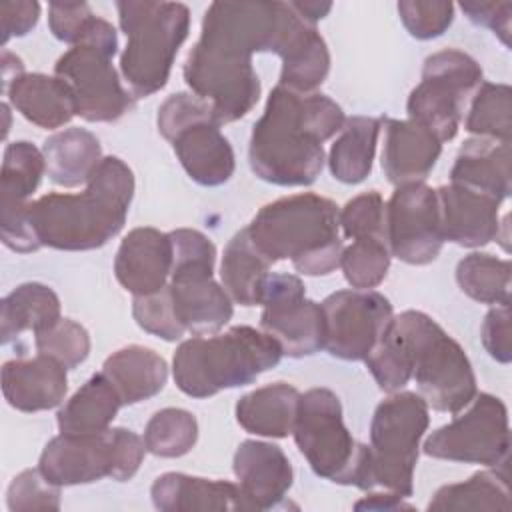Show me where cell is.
<instances>
[{
  "instance_id": "33",
  "label": "cell",
  "mask_w": 512,
  "mask_h": 512,
  "mask_svg": "<svg viewBox=\"0 0 512 512\" xmlns=\"http://www.w3.org/2000/svg\"><path fill=\"white\" fill-rule=\"evenodd\" d=\"M272 262L254 246L246 228L236 232L222 256L220 278L222 286L232 298V302L240 306H256L260 304L264 282L270 274Z\"/></svg>"
},
{
  "instance_id": "17",
  "label": "cell",
  "mask_w": 512,
  "mask_h": 512,
  "mask_svg": "<svg viewBox=\"0 0 512 512\" xmlns=\"http://www.w3.org/2000/svg\"><path fill=\"white\" fill-rule=\"evenodd\" d=\"M444 242L436 188L424 182L396 186L386 204L390 256L414 266L430 264L438 258Z\"/></svg>"
},
{
  "instance_id": "51",
  "label": "cell",
  "mask_w": 512,
  "mask_h": 512,
  "mask_svg": "<svg viewBox=\"0 0 512 512\" xmlns=\"http://www.w3.org/2000/svg\"><path fill=\"white\" fill-rule=\"evenodd\" d=\"M356 510H386V512H394V510H412V506L408 502H404V496L400 494H368L366 498L358 500L354 504Z\"/></svg>"
},
{
  "instance_id": "5",
  "label": "cell",
  "mask_w": 512,
  "mask_h": 512,
  "mask_svg": "<svg viewBox=\"0 0 512 512\" xmlns=\"http://www.w3.org/2000/svg\"><path fill=\"white\" fill-rule=\"evenodd\" d=\"M280 344L252 326H232L222 334L184 340L172 358L176 386L192 398L240 388L274 368L282 358Z\"/></svg>"
},
{
  "instance_id": "34",
  "label": "cell",
  "mask_w": 512,
  "mask_h": 512,
  "mask_svg": "<svg viewBox=\"0 0 512 512\" xmlns=\"http://www.w3.org/2000/svg\"><path fill=\"white\" fill-rule=\"evenodd\" d=\"M122 400L102 372L90 376L58 410V430L64 434H94L110 428Z\"/></svg>"
},
{
  "instance_id": "48",
  "label": "cell",
  "mask_w": 512,
  "mask_h": 512,
  "mask_svg": "<svg viewBox=\"0 0 512 512\" xmlns=\"http://www.w3.org/2000/svg\"><path fill=\"white\" fill-rule=\"evenodd\" d=\"M510 334V302L494 304L482 322V344L496 362L508 364L512 360Z\"/></svg>"
},
{
  "instance_id": "3",
  "label": "cell",
  "mask_w": 512,
  "mask_h": 512,
  "mask_svg": "<svg viewBox=\"0 0 512 512\" xmlns=\"http://www.w3.org/2000/svg\"><path fill=\"white\" fill-rule=\"evenodd\" d=\"M134 196V174L116 156L102 158L78 194H46L30 202L28 216L40 246L94 250L124 226Z\"/></svg>"
},
{
  "instance_id": "8",
  "label": "cell",
  "mask_w": 512,
  "mask_h": 512,
  "mask_svg": "<svg viewBox=\"0 0 512 512\" xmlns=\"http://www.w3.org/2000/svg\"><path fill=\"white\" fill-rule=\"evenodd\" d=\"M292 434L316 476L360 490L376 486L370 448L348 432L340 398L332 390L310 388L300 394Z\"/></svg>"
},
{
  "instance_id": "31",
  "label": "cell",
  "mask_w": 512,
  "mask_h": 512,
  "mask_svg": "<svg viewBox=\"0 0 512 512\" xmlns=\"http://www.w3.org/2000/svg\"><path fill=\"white\" fill-rule=\"evenodd\" d=\"M46 174L64 188L86 184L102 162L98 138L84 128H66L44 140Z\"/></svg>"
},
{
  "instance_id": "22",
  "label": "cell",
  "mask_w": 512,
  "mask_h": 512,
  "mask_svg": "<svg viewBox=\"0 0 512 512\" xmlns=\"http://www.w3.org/2000/svg\"><path fill=\"white\" fill-rule=\"evenodd\" d=\"M232 468L252 510L276 508L294 480L292 464L282 448L260 440L240 442Z\"/></svg>"
},
{
  "instance_id": "47",
  "label": "cell",
  "mask_w": 512,
  "mask_h": 512,
  "mask_svg": "<svg viewBox=\"0 0 512 512\" xmlns=\"http://www.w3.org/2000/svg\"><path fill=\"white\" fill-rule=\"evenodd\" d=\"M92 18L94 14L90 6L84 2H50L48 4L50 32L58 40L72 46H76L82 40Z\"/></svg>"
},
{
  "instance_id": "12",
  "label": "cell",
  "mask_w": 512,
  "mask_h": 512,
  "mask_svg": "<svg viewBox=\"0 0 512 512\" xmlns=\"http://www.w3.org/2000/svg\"><path fill=\"white\" fill-rule=\"evenodd\" d=\"M482 82L480 64L462 50L446 48L424 60L422 80L410 92L408 118L430 130L440 142L458 132L462 110Z\"/></svg>"
},
{
  "instance_id": "15",
  "label": "cell",
  "mask_w": 512,
  "mask_h": 512,
  "mask_svg": "<svg viewBox=\"0 0 512 512\" xmlns=\"http://www.w3.org/2000/svg\"><path fill=\"white\" fill-rule=\"evenodd\" d=\"M260 306V328L280 344L284 356L304 358L324 348L322 306L306 298L304 282L298 276L270 272Z\"/></svg>"
},
{
  "instance_id": "32",
  "label": "cell",
  "mask_w": 512,
  "mask_h": 512,
  "mask_svg": "<svg viewBox=\"0 0 512 512\" xmlns=\"http://www.w3.org/2000/svg\"><path fill=\"white\" fill-rule=\"evenodd\" d=\"M60 320V300L40 282L16 286L0 304V340L12 342L22 332H44Z\"/></svg>"
},
{
  "instance_id": "16",
  "label": "cell",
  "mask_w": 512,
  "mask_h": 512,
  "mask_svg": "<svg viewBox=\"0 0 512 512\" xmlns=\"http://www.w3.org/2000/svg\"><path fill=\"white\" fill-rule=\"evenodd\" d=\"M324 348L340 360H364L390 326V300L376 290H338L322 300Z\"/></svg>"
},
{
  "instance_id": "36",
  "label": "cell",
  "mask_w": 512,
  "mask_h": 512,
  "mask_svg": "<svg viewBox=\"0 0 512 512\" xmlns=\"http://www.w3.org/2000/svg\"><path fill=\"white\" fill-rule=\"evenodd\" d=\"M482 470L458 484H446L438 488L428 504V510H496L510 512V484L504 468Z\"/></svg>"
},
{
  "instance_id": "45",
  "label": "cell",
  "mask_w": 512,
  "mask_h": 512,
  "mask_svg": "<svg viewBox=\"0 0 512 512\" xmlns=\"http://www.w3.org/2000/svg\"><path fill=\"white\" fill-rule=\"evenodd\" d=\"M6 504L12 512L22 510H58L60 508V486L52 484L40 468L22 470L12 478Z\"/></svg>"
},
{
  "instance_id": "30",
  "label": "cell",
  "mask_w": 512,
  "mask_h": 512,
  "mask_svg": "<svg viewBox=\"0 0 512 512\" xmlns=\"http://www.w3.org/2000/svg\"><path fill=\"white\" fill-rule=\"evenodd\" d=\"M298 400L300 392L292 384H266L236 402V420L250 434L284 438L292 434Z\"/></svg>"
},
{
  "instance_id": "19",
  "label": "cell",
  "mask_w": 512,
  "mask_h": 512,
  "mask_svg": "<svg viewBox=\"0 0 512 512\" xmlns=\"http://www.w3.org/2000/svg\"><path fill=\"white\" fill-rule=\"evenodd\" d=\"M118 436L116 428L94 434L54 436L42 450L38 468L56 486L90 484L116 476Z\"/></svg>"
},
{
  "instance_id": "41",
  "label": "cell",
  "mask_w": 512,
  "mask_h": 512,
  "mask_svg": "<svg viewBox=\"0 0 512 512\" xmlns=\"http://www.w3.org/2000/svg\"><path fill=\"white\" fill-rule=\"evenodd\" d=\"M364 362L374 376L378 388L388 394L402 390L410 380V360L398 334L392 328V322L382 338L368 352Z\"/></svg>"
},
{
  "instance_id": "29",
  "label": "cell",
  "mask_w": 512,
  "mask_h": 512,
  "mask_svg": "<svg viewBox=\"0 0 512 512\" xmlns=\"http://www.w3.org/2000/svg\"><path fill=\"white\" fill-rule=\"evenodd\" d=\"M280 86L294 92H314L328 76L330 52L314 24L300 18L280 50Z\"/></svg>"
},
{
  "instance_id": "43",
  "label": "cell",
  "mask_w": 512,
  "mask_h": 512,
  "mask_svg": "<svg viewBox=\"0 0 512 512\" xmlns=\"http://www.w3.org/2000/svg\"><path fill=\"white\" fill-rule=\"evenodd\" d=\"M132 316L144 332L154 334L166 342L180 340L186 332V328L178 320L168 284L158 292L134 296Z\"/></svg>"
},
{
  "instance_id": "20",
  "label": "cell",
  "mask_w": 512,
  "mask_h": 512,
  "mask_svg": "<svg viewBox=\"0 0 512 512\" xmlns=\"http://www.w3.org/2000/svg\"><path fill=\"white\" fill-rule=\"evenodd\" d=\"M172 258L170 234L150 226L134 228L118 246L114 274L130 294H152L168 284Z\"/></svg>"
},
{
  "instance_id": "28",
  "label": "cell",
  "mask_w": 512,
  "mask_h": 512,
  "mask_svg": "<svg viewBox=\"0 0 512 512\" xmlns=\"http://www.w3.org/2000/svg\"><path fill=\"white\" fill-rule=\"evenodd\" d=\"M118 392L122 406L138 404L156 396L166 380V360L152 348L130 344L112 352L100 370Z\"/></svg>"
},
{
  "instance_id": "9",
  "label": "cell",
  "mask_w": 512,
  "mask_h": 512,
  "mask_svg": "<svg viewBox=\"0 0 512 512\" xmlns=\"http://www.w3.org/2000/svg\"><path fill=\"white\" fill-rule=\"evenodd\" d=\"M172 240L170 294L178 320L194 336L216 334L232 318V298L214 280L216 248L208 236L192 228L168 232Z\"/></svg>"
},
{
  "instance_id": "35",
  "label": "cell",
  "mask_w": 512,
  "mask_h": 512,
  "mask_svg": "<svg viewBox=\"0 0 512 512\" xmlns=\"http://www.w3.org/2000/svg\"><path fill=\"white\" fill-rule=\"evenodd\" d=\"M382 118L352 116L346 118L338 138L334 140L328 166L330 174L344 184H360L372 172Z\"/></svg>"
},
{
  "instance_id": "40",
  "label": "cell",
  "mask_w": 512,
  "mask_h": 512,
  "mask_svg": "<svg viewBox=\"0 0 512 512\" xmlns=\"http://www.w3.org/2000/svg\"><path fill=\"white\" fill-rule=\"evenodd\" d=\"M390 250L384 240L360 238L344 246L340 268L346 282L356 290H370L378 286L390 268Z\"/></svg>"
},
{
  "instance_id": "10",
  "label": "cell",
  "mask_w": 512,
  "mask_h": 512,
  "mask_svg": "<svg viewBox=\"0 0 512 512\" xmlns=\"http://www.w3.org/2000/svg\"><path fill=\"white\" fill-rule=\"evenodd\" d=\"M156 122L194 182L220 186L230 180L236 168L234 150L206 100L192 92L172 94L160 104Z\"/></svg>"
},
{
  "instance_id": "50",
  "label": "cell",
  "mask_w": 512,
  "mask_h": 512,
  "mask_svg": "<svg viewBox=\"0 0 512 512\" xmlns=\"http://www.w3.org/2000/svg\"><path fill=\"white\" fill-rule=\"evenodd\" d=\"M40 16L38 2H2L0 4V22H2V44H6L14 36L28 34Z\"/></svg>"
},
{
  "instance_id": "2",
  "label": "cell",
  "mask_w": 512,
  "mask_h": 512,
  "mask_svg": "<svg viewBox=\"0 0 512 512\" xmlns=\"http://www.w3.org/2000/svg\"><path fill=\"white\" fill-rule=\"evenodd\" d=\"M346 116L328 96L276 86L252 128V172L276 186H308L324 166V142L342 130Z\"/></svg>"
},
{
  "instance_id": "24",
  "label": "cell",
  "mask_w": 512,
  "mask_h": 512,
  "mask_svg": "<svg viewBox=\"0 0 512 512\" xmlns=\"http://www.w3.org/2000/svg\"><path fill=\"white\" fill-rule=\"evenodd\" d=\"M152 502L162 512H238L252 510L242 488L228 480H208L182 472L158 476L150 488Z\"/></svg>"
},
{
  "instance_id": "21",
  "label": "cell",
  "mask_w": 512,
  "mask_h": 512,
  "mask_svg": "<svg viewBox=\"0 0 512 512\" xmlns=\"http://www.w3.org/2000/svg\"><path fill=\"white\" fill-rule=\"evenodd\" d=\"M436 196L444 240L464 248H480L498 238L502 202L454 182L436 188Z\"/></svg>"
},
{
  "instance_id": "52",
  "label": "cell",
  "mask_w": 512,
  "mask_h": 512,
  "mask_svg": "<svg viewBox=\"0 0 512 512\" xmlns=\"http://www.w3.org/2000/svg\"><path fill=\"white\" fill-rule=\"evenodd\" d=\"M290 6H292V10H294L300 18H304L306 22H310V24H314V26H316L318 20H322V18L332 10V4H330V2H312V0L290 2Z\"/></svg>"
},
{
  "instance_id": "46",
  "label": "cell",
  "mask_w": 512,
  "mask_h": 512,
  "mask_svg": "<svg viewBox=\"0 0 512 512\" xmlns=\"http://www.w3.org/2000/svg\"><path fill=\"white\" fill-rule=\"evenodd\" d=\"M398 14L410 36L430 40L442 36L454 18V4L444 0H402Z\"/></svg>"
},
{
  "instance_id": "4",
  "label": "cell",
  "mask_w": 512,
  "mask_h": 512,
  "mask_svg": "<svg viewBox=\"0 0 512 512\" xmlns=\"http://www.w3.org/2000/svg\"><path fill=\"white\" fill-rule=\"evenodd\" d=\"M338 214L330 198L302 192L264 204L246 230L272 264L290 260L300 274L324 276L340 268L344 244Z\"/></svg>"
},
{
  "instance_id": "25",
  "label": "cell",
  "mask_w": 512,
  "mask_h": 512,
  "mask_svg": "<svg viewBox=\"0 0 512 512\" xmlns=\"http://www.w3.org/2000/svg\"><path fill=\"white\" fill-rule=\"evenodd\" d=\"M66 366L52 356L8 360L2 366V394L20 412H40L62 404L68 392Z\"/></svg>"
},
{
  "instance_id": "6",
  "label": "cell",
  "mask_w": 512,
  "mask_h": 512,
  "mask_svg": "<svg viewBox=\"0 0 512 512\" xmlns=\"http://www.w3.org/2000/svg\"><path fill=\"white\" fill-rule=\"evenodd\" d=\"M418 394L438 412L458 414L476 396V376L464 348L428 314L404 310L392 318Z\"/></svg>"
},
{
  "instance_id": "44",
  "label": "cell",
  "mask_w": 512,
  "mask_h": 512,
  "mask_svg": "<svg viewBox=\"0 0 512 512\" xmlns=\"http://www.w3.org/2000/svg\"><path fill=\"white\" fill-rule=\"evenodd\" d=\"M338 222L346 238H376L386 242V204L376 190L348 200L338 214Z\"/></svg>"
},
{
  "instance_id": "37",
  "label": "cell",
  "mask_w": 512,
  "mask_h": 512,
  "mask_svg": "<svg viewBox=\"0 0 512 512\" xmlns=\"http://www.w3.org/2000/svg\"><path fill=\"white\" fill-rule=\"evenodd\" d=\"M510 276V260L484 252H472L456 266V282L460 290L480 304L510 302Z\"/></svg>"
},
{
  "instance_id": "18",
  "label": "cell",
  "mask_w": 512,
  "mask_h": 512,
  "mask_svg": "<svg viewBox=\"0 0 512 512\" xmlns=\"http://www.w3.org/2000/svg\"><path fill=\"white\" fill-rule=\"evenodd\" d=\"M46 172L42 150L26 140L6 146L0 170V236L14 252H34L40 246L28 216V198Z\"/></svg>"
},
{
  "instance_id": "49",
  "label": "cell",
  "mask_w": 512,
  "mask_h": 512,
  "mask_svg": "<svg viewBox=\"0 0 512 512\" xmlns=\"http://www.w3.org/2000/svg\"><path fill=\"white\" fill-rule=\"evenodd\" d=\"M460 8L474 24L490 28L502 40L504 46H510V2H462Z\"/></svg>"
},
{
  "instance_id": "26",
  "label": "cell",
  "mask_w": 512,
  "mask_h": 512,
  "mask_svg": "<svg viewBox=\"0 0 512 512\" xmlns=\"http://www.w3.org/2000/svg\"><path fill=\"white\" fill-rule=\"evenodd\" d=\"M2 90L28 122L46 130L60 128L78 114L70 86L58 76L22 72L4 84Z\"/></svg>"
},
{
  "instance_id": "27",
  "label": "cell",
  "mask_w": 512,
  "mask_h": 512,
  "mask_svg": "<svg viewBox=\"0 0 512 512\" xmlns=\"http://www.w3.org/2000/svg\"><path fill=\"white\" fill-rule=\"evenodd\" d=\"M450 182L496 198L510 196V142L492 138L466 140L450 170Z\"/></svg>"
},
{
  "instance_id": "14",
  "label": "cell",
  "mask_w": 512,
  "mask_h": 512,
  "mask_svg": "<svg viewBox=\"0 0 512 512\" xmlns=\"http://www.w3.org/2000/svg\"><path fill=\"white\" fill-rule=\"evenodd\" d=\"M118 48L82 42L64 52L54 64L76 100L78 116L86 122H114L134 108V96L120 82L112 58Z\"/></svg>"
},
{
  "instance_id": "7",
  "label": "cell",
  "mask_w": 512,
  "mask_h": 512,
  "mask_svg": "<svg viewBox=\"0 0 512 512\" xmlns=\"http://www.w3.org/2000/svg\"><path fill=\"white\" fill-rule=\"evenodd\" d=\"M120 28L128 42L120 72L134 98L162 90L174 58L190 30V10L180 2H116Z\"/></svg>"
},
{
  "instance_id": "11",
  "label": "cell",
  "mask_w": 512,
  "mask_h": 512,
  "mask_svg": "<svg viewBox=\"0 0 512 512\" xmlns=\"http://www.w3.org/2000/svg\"><path fill=\"white\" fill-rule=\"evenodd\" d=\"M428 422V404L416 392H392L376 406L368 446L374 484L404 498L412 494L420 440Z\"/></svg>"
},
{
  "instance_id": "23",
  "label": "cell",
  "mask_w": 512,
  "mask_h": 512,
  "mask_svg": "<svg viewBox=\"0 0 512 512\" xmlns=\"http://www.w3.org/2000/svg\"><path fill=\"white\" fill-rule=\"evenodd\" d=\"M382 170L390 184L424 182L442 152V142L414 120L382 118Z\"/></svg>"
},
{
  "instance_id": "39",
  "label": "cell",
  "mask_w": 512,
  "mask_h": 512,
  "mask_svg": "<svg viewBox=\"0 0 512 512\" xmlns=\"http://www.w3.org/2000/svg\"><path fill=\"white\" fill-rule=\"evenodd\" d=\"M198 440V422L184 408L158 410L144 428L146 450L160 458H178L188 454Z\"/></svg>"
},
{
  "instance_id": "13",
  "label": "cell",
  "mask_w": 512,
  "mask_h": 512,
  "mask_svg": "<svg viewBox=\"0 0 512 512\" xmlns=\"http://www.w3.org/2000/svg\"><path fill=\"white\" fill-rule=\"evenodd\" d=\"M422 448L438 460L500 466L510 448L506 404L498 396L476 392L468 410L434 430Z\"/></svg>"
},
{
  "instance_id": "1",
  "label": "cell",
  "mask_w": 512,
  "mask_h": 512,
  "mask_svg": "<svg viewBox=\"0 0 512 512\" xmlns=\"http://www.w3.org/2000/svg\"><path fill=\"white\" fill-rule=\"evenodd\" d=\"M290 16L288 2H212L198 42L186 56L184 80L212 106L216 122L246 116L260 98L254 52H278Z\"/></svg>"
},
{
  "instance_id": "38",
  "label": "cell",
  "mask_w": 512,
  "mask_h": 512,
  "mask_svg": "<svg viewBox=\"0 0 512 512\" xmlns=\"http://www.w3.org/2000/svg\"><path fill=\"white\" fill-rule=\"evenodd\" d=\"M512 90L508 84L480 82L464 120V128L478 138L510 142L512 134Z\"/></svg>"
},
{
  "instance_id": "42",
  "label": "cell",
  "mask_w": 512,
  "mask_h": 512,
  "mask_svg": "<svg viewBox=\"0 0 512 512\" xmlns=\"http://www.w3.org/2000/svg\"><path fill=\"white\" fill-rule=\"evenodd\" d=\"M34 344L38 354L56 358L68 370L80 366L90 354L88 330L70 318H60L52 328L34 334Z\"/></svg>"
}]
</instances>
